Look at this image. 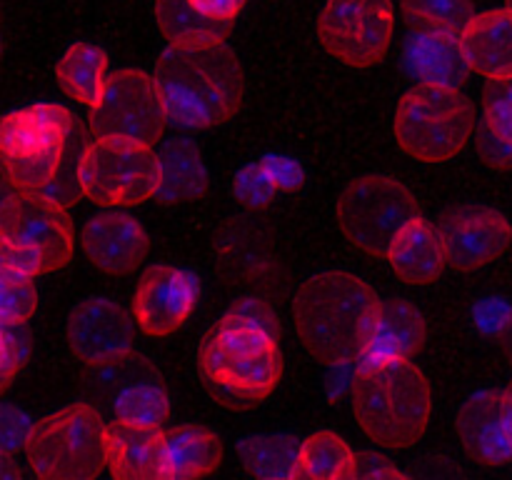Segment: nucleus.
I'll return each mask as SVG.
<instances>
[{"label":"nucleus","instance_id":"nucleus-15","mask_svg":"<svg viewBox=\"0 0 512 480\" xmlns=\"http://www.w3.org/2000/svg\"><path fill=\"white\" fill-rule=\"evenodd\" d=\"M198 303V280L175 265H150L135 288L133 315L145 335L163 338L175 333Z\"/></svg>","mask_w":512,"mask_h":480},{"label":"nucleus","instance_id":"nucleus-16","mask_svg":"<svg viewBox=\"0 0 512 480\" xmlns=\"http://www.w3.org/2000/svg\"><path fill=\"white\" fill-rule=\"evenodd\" d=\"M135 325V315L130 318L113 300L88 298L75 305L68 318L70 350L83 363L118 358L133 350Z\"/></svg>","mask_w":512,"mask_h":480},{"label":"nucleus","instance_id":"nucleus-24","mask_svg":"<svg viewBox=\"0 0 512 480\" xmlns=\"http://www.w3.org/2000/svg\"><path fill=\"white\" fill-rule=\"evenodd\" d=\"M160 188L155 193L158 203H190L208 193L210 173L203 153L193 138H168L158 150Z\"/></svg>","mask_w":512,"mask_h":480},{"label":"nucleus","instance_id":"nucleus-7","mask_svg":"<svg viewBox=\"0 0 512 480\" xmlns=\"http://www.w3.org/2000/svg\"><path fill=\"white\" fill-rule=\"evenodd\" d=\"M33 473L43 480H93L105 460V418L95 405L73 403L33 425L25 443Z\"/></svg>","mask_w":512,"mask_h":480},{"label":"nucleus","instance_id":"nucleus-41","mask_svg":"<svg viewBox=\"0 0 512 480\" xmlns=\"http://www.w3.org/2000/svg\"><path fill=\"white\" fill-rule=\"evenodd\" d=\"M235 313L243 315L245 320H250V323L260 325V328L270 330L273 335H278L280 338V323L278 318H275L273 308H270V303H265V300L260 298H245L240 300L238 305H235Z\"/></svg>","mask_w":512,"mask_h":480},{"label":"nucleus","instance_id":"nucleus-33","mask_svg":"<svg viewBox=\"0 0 512 480\" xmlns=\"http://www.w3.org/2000/svg\"><path fill=\"white\" fill-rule=\"evenodd\" d=\"M30 360V333L25 323H0V375L3 390L10 388L15 375Z\"/></svg>","mask_w":512,"mask_h":480},{"label":"nucleus","instance_id":"nucleus-10","mask_svg":"<svg viewBox=\"0 0 512 480\" xmlns=\"http://www.w3.org/2000/svg\"><path fill=\"white\" fill-rule=\"evenodd\" d=\"M335 218L348 243L373 258H388L400 230L420 218V205L400 180L365 175L345 185L335 205Z\"/></svg>","mask_w":512,"mask_h":480},{"label":"nucleus","instance_id":"nucleus-43","mask_svg":"<svg viewBox=\"0 0 512 480\" xmlns=\"http://www.w3.org/2000/svg\"><path fill=\"white\" fill-rule=\"evenodd\" d=\"M508 390H510V393H512V385H510V388H508Z\"/></svg>","mask_w":512,"mask_h":480},{"label":"nucleus","instance_id":"nucleus-19","mask_svg":"<svg viewBox=\"0 0 512 480\" xmlns=\"http://www.w3.org/2000/svg\"><path fill=\"white\" fill-rule=\"evenodd\" d=\"M150 238L143 225L120 210L93 215L83 228V250L90 263L108 275L133 273L145 260Z\"/></svg>","mask_w":512,"mask_h":480},{"label":"nucleus","instance_id":"nucleus-2","mask_svg":"<svg viewBox=\"0 0 512 480\" xmlns=\"http://www.w3.org/2000/svg\"><path fill=\"white\" fill-rule=\"evenodd\" d=\"M170 123L188 130L223 125L243 105V68L223 40L170 43L155 70Z\"/></svg>","mask_w":512,"mask_h":480},{"label":"nucleus","instance_id":"nucleus-36","mask_svg":"<svg viewBox=\"0 0 512 480\" xmlns=\"http://www.w3.org/2000/svg\"><path fill=\"white\" fill-rule=\"evenodd\" d=\"M260 165H263L265 173H268V178L275 183V188L283 190V193H293V190L303 188L305 170L295 158L270 153L260 160Z\"/></svg>","mask_w":512,"mask_h":480},{"label":"nucleus","instance_id":"nucleus-38","mask_svg":"<svg viewBox=\"0 0 512 480\" xmlns=\"http://www.w3.org/2000/svg\"><path fill=\"white\" fill-rule=\"evenodd\" d=\"M475 325L488 335H503L512 325V305L508 300L488 298L475 305L473 310Z\"/></svg>","mask_w":512,"mask_h":480},{"label":"nucleus","instance_id":"nucleus-8","mask_svg":"<svg viewBox=\"0 0 512 480\" xmlns=\"http://www.w3.org/2000/svg\"><path fill=\"white\" fill-rule=\"evenodd\" d=\"M475 130V108L460 90L415 85L395 110V140L420 163L455 158Z\"/></svg>","mask_w":512,"mask_h":480},{"label":"nucleus","instance_id":"nucleus-5","mask_svg":"<svg viewBox=\"0 0 512 480\" xmlns=\"http://www.w3.org/2000/svg\"><path fill=\"white\" fill-rule=\"evenodd\" d=\"M75 230L68 205L43 190L8 185L0 213V263L25 275H45L73 260Z\"/></svg>","mask_w":512,"mask_h":480},{"label":"nucleus","instance_id":"nucleus-25","mask_svg":"<svg viewBox=\"0 0 512 480\" xmlns=\"http://www.w3.org/2000/svg\"><path fill=\"white\" fill-rule=\"evenodd\" d=\"M428 338L425 318L413 303L408 300H385L380 310L378 328L370 340L368 353L363 355V363H385V360L410 358L418 353Z\"/></svg>","mask_w":512,"mask_h":480},{"label":"nucleus","instance_id":"nucleus-17","mask_svg":"<svg viewBox=\"0 0 512 480\" xmlns=\"http://www.w3.org/2000/svg\"><path fill=\"white\" fill-rule=\"evenodd\" d=\"M465 450L483 465L512 463V393L485 390L465 400L458 413Z\"/></svg>","mask_w":512,"mask_h":480},{"label":"nucleus","instance_id":"nucleus-3","mask_svg":"<svg viewBox=\"0 0 512 480\" xmlns=\"http://www.w3.org/2000/svg\"><path fill=\"white\" fill-rule=\"evenodd\" d=\"M278 340L235 310L225 313L198 350V368L210 395L233 410L253 408L268 398L283 375Z\"/></svg>","mask_w":512,"mask_h":480},{"label":"nucleus","instance_id":"nucleus-35","mask_svg":"<svg viewBox=\"0 0 512 480\" xmlns=\"http://www.w3.org/2000/svg\"><path fill=\"white\" fill-rule=\"evenodd\" d=\"M483 115L500 138L512 143V78L488 80L483 90Z\"/></svg>","mask_w":512,"mask_h":480},{"label":"nucleus","instance_id":"nucleus-42","mask_svg":"<svg viewBox=\"0 0 512 480\" xmlns=\"http://www.w3.org/2000/svg\"><path fill=\"white\" fill-rule=\"evenodd\" d=\"M505 5H508V8L512 10V0H505Z\"/></svg>","mask_w":512,"mask_h":480},{"label":"nucleus","instance_id":"nucleus-20","mask_svg":"<svg viewBox=\"0 0 512 480\" xmlns=\"http://www.w3.org/2000/svg\"><path fill=\"white\" fill-rule=\"evenodd\" d=\"M105 460L113 478H165V430L160 425L105 420Z\"/></svg>","mask_w":512,"mask_h":480},{"label":"nucleus","instance_id":"nucleus-13","mask_svg":"<svg viewBox=\"0 0 512 480\" xmlns=\"http://www.w3.org/2000/svg\"><path fill=\"white\" fill-rule=\"evenodd\" d=\"M393 0H328L318 18L320 43L350 68L378 65L393 43Z\"/></svg>","mask_w":512,"mask_h":480},{"label":"nucleus","instance_id":"nucleus-1","mask_svg":"<svg viewBox=\"0 0 512 480\" xmlns=\"http://www.w3.org/2000/svg\"><path fill=\"white\" fill-rule=\"evenodd\" d=\"M380 310L378 293L363 278L343 270L305 280L293 303L300 340L325 365L363 360L378 328Z\"/></svg>","mask_w":512,"mask_h":480},{"label":"nucleus","instance_id":"nucleus-4","mask_svg":"<svg viewBox=\"0 0 512 480\" xmlns=\"http://www.w3.org/2000/svg\"><path fill=\"white\" fill-rule=\"evenodd\" d=\"M350 400L363 433L385 448L420 443L433 410L428 378L410 358L363 363Z\"/></svg>","mask_w":512,"mask_h":480},{"label":"nucleus","instance_id":"nucleus-14","mask_svg":"<svg viewBox=\"0 0 512 480\" xmlns=\"http://www.w3.org/2000/svg\"><path fill=\"white\" fill-rule=\"evenodd\" d=\"M440 235L450 268L470 273L508 250L512 225L500 210L483 203H458L440 215Z\"/></svg>","mask_w":512,"mask_h":480},{"label":"nucleus","instance_id":"nucleus-18","mask_svg":"<svg viewBox=\"0 0 512 480\" xmlns=\"http://www.w3.org/2000/svg\"><path fill=\"white\" fill-rule=\"evenodd\" d=\"M405 73L420 85L460 90L470 75V63L460 45V35L450 30L410 25L403 45Z\"/></svg>","mask_w":512,"mask_h":480},{"label":"nucleus","instance_id":"nucleus-6","mask_svg":"<svg viewBox=\"0 0 512 480\" xmlns=\"http://www.w3.org/2000/svg\"><path fill=\"white\" fill-rule=\"evenodd\" d=\"M75 120L68 108L38 103L8 113L0 123V155L8 185L50 193L70 155Z\"/></svg>","mask_w":512,"mask_h":480},{"label":"nucleus","instance_id":"nucleus-26","mask_svg":"<svg viewBox=\"0 0 512 480\" xmlns=\"http://www.w3.org/2000/svg\"><path fill=\"white\" fill-rule=\"evenodd\" d=\"M223 460L218 435L200 425L165 430V478L188 480L210 475Z\"/></svg>","mask_w":512,"mask_h":480},{"label":"nucleus","instance_id":"nucleus-27","mask_svg":"<svg viewBox=\"0 0 512 480\" xmlns=\"http://www.w3.org/2000/svg\"><path fill=\"white\" fill-rule=\"evenodd\" d=\"M60 88L78 103L95 108L108 83V55L93 43H75L55 65Z\"/></svg>","mask_w":512,"mask_h":480},{"label":"nucleus","instance_id":"nucleus-9","mask_svg":"<svg viewBox=\"0 0 512 480\" xmlns=\"http://www.w3.org/2000/svg\"><path fill=\"white\" fill-rule=\"evenodd\" d=\"M75 178L93 203L128 208L155 198L160 188V158L153 145L105 135L83 145Z\"/></svg>","mask_w":512,"mask_h":480},{"label":"nucleus","instance_id":"nucleus-40","mask_svg":"<svg viewBox=\"0 0 512 480\" xmlns=\"http://www.w3.org/2000/svg\"><path fill=\"white\" fill-rule=\"evenodd\" d=\"M355 478L400 480V478H408V475H405L390 458H385V455L380 453H370L368 450V453L358 455V470H355Z\"/></svg>","mask_w":512,"mask_h":480},{"label":"nucleus","instance_id":"nucleus-29","mask_svg":"<svg viewBox=\"0 0 512 480\" xmlns=\"http://www.w3.org/2000/svg\"><path fill=\"white\" fill-rule=\"evenodd\" d=\"M155 20L170 43H213L228 38L233 23L205 15L193 0H155Z\"/></svg>","mask_w":512,"mask_h":480},{"label":"nucleus","instance_id":"nucleus-30","mask_svg":"<svg viewBox=\"0 0 512 480\" xmlns=\"http://www.w3.org/2000/svg\"><path fill=\"white\" fill-rule=\"evenodd\" d=\"M300 440L290 435H253L238 443V455L245 468L258 478H293L300 460Z\"/></svg>","mask_w":512,"mask_h":480},{"label":"nucleus","instance_id":"nucleus-21","mask_svg":"<svg viewBox=\"0 0 512 480\" xmlns=\"http://www.w3.org/2000/svg\"><path fill=\"white\" fill-rule=\"evenodd\" d=\"M215 260L218 270L235 285L250 290L270 288L278 273V260L263 233L250 228L248 220H228L215 238Z\"/></svg>","mask_w":512,"mask_h":480},{"label":"nucleus","instance_id":"nucleus-23","mask_svg":"<svg viewBox=\"0 0 512 480\" xmlns=\"http://www.w3.org/2000/svg\"><path fill=\"white\" fill-rule=\"evenodd\" d=\"M388 260L393 273L410 285L435 283L450 265L440 228L428 223L423 215L410 220L400 230L393 248H390Z\"/></svg>","mask_w":512,"mask_h":480},{"label":"nucleus","instance_id":"nucleus-28","mask_svg":"<svg viewBox=\"0 0 512 480\" xmlns=\"http://www.w3.org/2000/svg\"><path fill=\"white\" fill-rule=\"evenodd\" d=\"M358 470V455L345 438L333 430H320L300 445L295 480H353Z\"/></svg>","mask_w":512,"mask_h":480},{"label":"nucleus","instance_id":"nucleus-12","mask_svg":"<svg viewBox=\"0 0 512 480\" xmlns=\"http://www.w3.org/2000/svg\"><path fill=\"white\" fill-rule=\"evenodd\" d=\"M165 123H170V118L158 78L135 68L108 75L103 95L98 105L90 108L88 118L93 138L118 135L145 145H155L163 138Z\"/></svg>","mask_w":512,"mask_h":480},{"label":"nucleus","instance_id":"nucleus-37","mask_svg":"<svg viewBox=\"0 0 512 480\" xmlns=\"http://www.w3.org/2000/svg\"><path fill=\"white\" fill-rule=\"evenodd\" d=\"M33 425L35 423L28 415L20 413V410L13 408L10 403H5L3 413H0V443H3V453L13 455L15 450L25 448Z\"/></svg>","mask_w":512,"mask_h":480},{"label":"nucleus","instance_id":"nucleus-34","mask_svg":"<svg viewBox=\"0 0 512 480\" xmlns=\"http://www.w3.org/2000/svg\"><path fill=\"white\" fill-rule=\"evenodd\" d=\"M280 190L275 188L273 180L268 178L265 168L258 163H248L245 168H240L233 178V198L238 203H243L245 208H268L275 200Z\"/></svg>","mask_w":512,"mask_h":480},{"label":"nucleus","instance_id":"nucleus-11","mask_svg":"<svg viewBox=\"0 0 512 480\" xmlns=\"http://www.w3.org/2000/svg\"><path fill=\"white\" fill-rule=\"evenodd\" d=\"M80 388L85 403L95 405L105 420L160 425L170 413V395L158 368L133 350L88 363Z\"/></svg>","mask_w":512,"mask_h":480},{"label":"nucleus","instance_id":"nucleus-22","mask_svg":"<svg viewBox=\"0 0 512 480\" xmlns=\"http://www.w3.org/2000/svg\"><path fill=\"white\" fill-rule=\"evenodd\" d=\"M460 45L470 68L488 80L512 78V10L475 13L460 33Z\"/></svg>","mask_w":512,"mask_h":480},{"label":"nucleus","instance_id":"nucleus-32","mask_svg":"<svg viewBox=\"0 0 512 480\" xmlns=\"http://www.w3.org/2000/svg\"><path fill=\"white\" fill-rule=\"evenodd\" d=\"M38 308L33 275L3 268L0 273V323H25Z\"/></svg>","mask_w":512,"mask_h":480},{"label":"nucleus","instance_id":"nucleus-39","mask_svg":"<svg viewBox=\"0 0 512 480\" xmlns=\"http://www.w3.org/2000/svg\"><path fill=\"white\" fill-rule=\"evenodd\" d=\"M478 153L490 168L498 170H510L512 168V143L505 138H500L488 123H480L478 130Z\"/></svg>","mask_w":512,"mask_h":480},{"label":"nucleus","instance_id":"nucleus-31","mask_svg":"<svg viewBox=\"0 0 512 480\" xmlns=\"http://www.w3.org/2000/svg\"><path fill=\"white\" fill-rule=\"evenodd\" d=\"M403 13L410 25L463 33L475 18L473 0H403Z\"/></svg>","mask_w":512,"mask_h":480}]
</instances>
